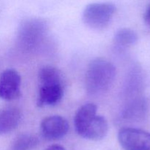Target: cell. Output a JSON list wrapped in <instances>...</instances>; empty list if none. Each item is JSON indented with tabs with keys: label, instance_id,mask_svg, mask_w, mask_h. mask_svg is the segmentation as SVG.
<instances>
[{
	"label": "cell",
	"instance_id": "cell-1",
	"mask_svg": "<svg viewBox=\"0 0 150 150\" xmlns=\"http://www.w3.org/2000/svg\"><path fill=\"white\" fill-rule=\"evenodd\" d=\"M76 131L82 138L99 141L106 136L108 124L105 117L97 114V105L92 103L84 104L75 114Z\"/></svg>",
	"mask_w": 150,
	"mask_h": 150
},
{
	"label": "cell",
	"instance_id": "cell-2",
	"mask_svg": "<svg viewBox=\"0 0 150 150\" xmlns=\"http://www.w3.org/2000/svg\"><path fill=\"white\" fill-rule=\"evenodd\" d=\"M116 68L108 60L96 58L88 65L85 76V86L89 94L102 95L106 92L114 83Z\"/></svg>",
	"mask_w": 150,
	"mask_h": 150
},
{
	"label": "cell",
	"instance_id": "cell-3",
	"mask_svg": "<svg viewBox=\"0 0 150 150\" xmlns=\"http://www.w3.org/2000/svg\"><path fill=\"white\" fill-rule=\"evenodd\" d=\"M116 12V7L109 2L92 3L86 6L83 12V21L89 27L104 29L108 26Z\"/></svg>",
	"mask_w": 150,
	"mask_h": 150
},
{
	"label": "cell",
	"instance_id": "cell-4",
	"mask_svg": "<svg viewBox=\"0 0 150 150\" xmlns=\"http://www.w3.org/2000/svg\"><path fill=\"white\" fill-rule=\"evenodd\" d=\"M118 140L125 150H150V133L144 130L122 128L119 132Z\"/></svg>",
	"mask_w": 150,
	"mask_h": 150
},
{
	"label": "cell",
	"instance_id": "cell-5",
	"mask_svg": "<svg viewBox=\"0 0 150 150\" xmlns=\"http://www.w3.org/2000/svg\"><path fill=\"white\" fill-rule=\"evenodd\" d=\"M21 78L18 72L7 69L0 75V98L11 101L21 96Z\"/></svg>",
	"mask_w": 150,
	"mask_h": 150
},
{
	"label": "cell",
	"instance_id": "cell-6",
	"mask_svg": "<svg viewBox=\"0 0 150 150\" xmlns=\"http://www.w3.org/2000/svg\"><path fill=\"white\" fill-rule=\"evenodd\" d=\"M68 130V122L60 116L48 117L41 122V134L47 140L55 141L62 139L66 136Z\"/></svg>",
	"mask_w": 150,
	"mask_h": 150
},
{
	"label": "cell",
	"instance_id": "cell-7",
	"mask_svg": "<svg viewBox=\"0 0 150 150\" xmlns=\"http://www.w3.org/2000/svg\"><path fill=\"white\" fill-rule=\"evenodd\" d=\"M63 93L62 83L40 85L37 104L40 107L55 105L61 100Z\"/></svg>",
	"mask_w": 150,
	"mask_h": 150
},
{
	"label": "cell",
	"instance_id": "cell-8",
	"mask_svg": "<svg viewBox=\"0 0 150 150\" xmlns=\"http://www.w3.org/2000/svg\"><path fill=\"white\" fill-rule=\"evenodd\" d=\"M21 114L16 107H7L0 111V135L7 134L17 128Z\"/></svg>",
	"mask_w": 150,
	"mask_h": 150
},
{
	"label": "cell",
	"instance_id": "cell-9",
	"mask_svg": "<svg viewBox=\"0 0 150 150\" xmlns=\"http://www.w3.org/2000/svg\"><path fill=\"white\" fill-rule=\"evenodd\" d=\"M147 111V103L143 98H139L132 101L126 106L122 117L126 120L137 121L143 118Z\"/></svg>",
	"mask_w": 150,
	"mask_h": 150
},
{
	"label": "cell",
	"instance_id": "cell-10",
	"mask_svg": "<svg viewBox=\"0 0 150 150\" xmlns=\"http://www.w3.org/2000/svg\"><path fill=\"white\" fill-rule=\"evenodd\" d=\"M43 25L40 21L32 20L27 21L21 30V39L26 43H33L42 35Z\"/></svg>",
	"mask_w": 150,
	"mask_h": 150
},
{
	"label": "cell",
	"instance_id": "cell-11",
	"mask_svg": "<svg viewBox=\"0 0 150 150\" xmlns=\"http://www.w3.org/2000/svg\"><path fill=\"white\" fill-rule=\"evenodd\" d=\"M40 85L62 83L61 72L57 67L46 65L41 67L38 73Z\"/></svg>",
	"mask_w": 150,
	"mask_h": 150
},
{
	"label": "cell",
	"instance_id": "cell-12",
	"mask_svg": "<svg viewBox=\"0 0 150 150\" xmlns=\"http://www.w3.org/2000/svg\"><path fill=\"white\" fill-rule=\"evenodd\" d=\"M39 144L37 136L29 133H23L16 136L12 142L10 150H32Z\"/></svg>",
	"mask_w": 150,
	"mask_h": 150
},
{
	"label": "cell",
	"instance_id": "cell-13",
	"mask_svg": "<svg viewBox=\"0 0 150 150\" xmlns=\"http://www.w3.org/2000/svg\"><path fill=\"white\" fill-rule=\"evenodd\" d=\"M136 32L128 28H124L117 31L114 37V42L120 47H127L133 45L137 41Z\"/></svg>",
	"mask_w": 150,
	"mask_h": 150
},
{
	"label": "cell",
	"instance_id": "cell-14",
	"mask_svg": "<svg viewBox=\"0 0 150 150\" xmlns=\"http://www.w3.org/2000/svg\"><path fill=\"white\" fill-rule=\"evenodd\" d=\"M44 150H66L64 146L59 144H52L48 146L46 149Z\"/></svg>",
	"mask_w": 150,
	"mask_h": 150
},
{
	"label": "cell",
	"instance_id": "cell-15",
	"mask_svg": "<svg viewBox=\"0 0 150 150\" xmlns=\"http://www.w3.org/2000/svg\"><path fill=\"white\" fill-rule=\"evenodd\" d=\"M144 21L146 24L150 26V6L146 9L144 13Z\"/></svg>",
	"mask_w": 150,
	"mask_h": 150
}]
</instances>
